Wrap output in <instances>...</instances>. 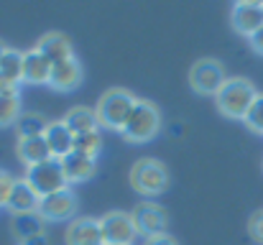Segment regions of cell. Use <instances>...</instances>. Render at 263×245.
Here are the masks:
<instances>
[{
    "label": "cell",
    "instance_id": "6da1fadb",
    "mask_svg": "<svg viewBox=\"0 0 263 245\" xmlns=\"http://www.w3.org/2000/svg\"><path fill=\"white\" fill-rule=\"evenodd\" d=\"M136 95L123 89V87H110L102 92V97L97 100V107H95V118H97V125L100 128H107V130H123L128 115L133 112L136 107Z\"/></svg>",
    "mask_w": 263,
    "mask_h": 245
},
{
    "label": "cell",
    "instance_id": "7a4b0ae2",
    "mask_svg": "<svg viewBox=\"0 0 263 245\" xmlns=\"http://www.w3.org/2000/svg\"><path fill=\"white\" fill-rule=\"evenodd\" d=\"M258 97V89L253 87V82L246 80V77H230L220 87V92L215 95V102H217V110L225 115V118H233V120H243L253 105V100Z\"/></svg>",
    "mask_w": 263,
    "mask_h": 245
},
{
    "label": "cell",
    "instance_id": "3957f363",
    "mask_svg": "<svg viewBox=\"0 0 263 245\" xmlns=\"http://www.w3.org/2000/svg\"><path fill=\"white\" fill-rule=\"evenodd\" d=\"M161 130V112L154 102L148 100H136V107L133 112L128 115L120 136L128 141V143H148L159 136Z\"/></svg>",
    "mask_w": 263,
    "mask_h": 245
},
{
    "label": "cell",
    "instance_id": "277c9868",
    "mask_svg": "<svg viewBox=\"0 0 263 245\" xmlns=\"http://www.w3.org/2000/svg\"><path fill=\"white\" fill-rule=\"evenodd\" d=\"M130 186L141 197H159L169 186V171L159 159H138L130 168Z\"/></svg>",
    "mask_w": 263,
    "mask_h": 245
},
{
    "label": "cell",
    "instance_id": "5b68a950",
    "mask_svg": "<svg viewBox=\"0 0 263 245\" xmlns=\"http://www.w3.org/2000/svg\"><path fill=\"white\" fill-rule=\"evenodd\" d=\"M33 192L39 197H49L54 192H62V189H69V181L64 176V168H62V161L57 159H49L44 163H36L31 168H26V176H23Z\"/></svg>",
    "mask_w": 263,
    "mask_h": 245
},
{
    "label": "cell",
    "instance_id": "8992f818",
    "mask_svg": "<svg viewBox=\"0 0 263 245\" xmlns=\"http://www.w3.org/2000/svg\"><path fill=\"white\" fill-rule=\"evenodd\" d=\"M130 220L136 225V233L143 240L166 235V228H169V217H166L164 207H159L156 202H141V204H136V210L130 212Z\"/></svg>",
    "mask_w": 263,
    "mask_h": 245
},
{
    "label": "cell",
    "instance_id": "52a82bcc",
    "mask_svg": "<svg viewBox=\"0 0 263 245\" xmlns=\"http://www.w3.org/2000/svg\"><path fill=\"white\" fill-rule=\"evenodd\" d=\"M225 82H228L225 69H222V64L215 62V59H199V62H194L192 69H189V87H192L197 95H204V97L212 95V97H215Z\"/></svg>",
    "mask_w": 263,
    "mask_h": 245
},
{
    "label": "cell",
    "instance_id": "ba28073f",
    "mask_svg": "<svg viewBox=\"0 0 263 245\" xmlns=\"http://www.w3.org/2000/svg\"><path fill=\"white\" fill-rule=\"evenodd\" d=\"M100 228H102L105 245H133V240L138 238L130 212H120V210L105 212L100 217Z\"/></svg>",
    "mask_w": 263,
    "mask_h": 245
},
{
    "label": "cell",
    "instance_id": "9c48e42d",
    "mask_svg": "<svg viewBox=\"0 0 263 245\" xmlns=\"http://www.w3.org/2000/svg\"><path fill=\"white\" fill-rule=\"evenodd\" d=\"M39 215L44 217V222H72L77 215V194L72 189H62L41 197Z\"/></svg>",
    "mask_w": 263,
    "mask_h": 245
},
{
    "label": "cell",
    "instance_id": "30bf717a",
    "mask_svg": "<svg viewBox=\"0 0 263 245\" xmlns=\"http://www.w3.org/2000/svg\"><path fill=\"white\" fill-rule=\"evenodd\" d=\"M230 23L240 36L251 39L253 33H258L263 28V3H256V0L235 3L230 10Z\"/></svg>",
    "mask_w": 263,
    "mask_h": 245
},
{
    "label": "cell",
    "instance_id": "8fae6325",
    "mask_svg": "<svg viewBox=\"0 0 263 245\" xmlns=\"http://www.w3.org/2000/svg\"><path fill=\"white\" fill-rule=\"evenodd\" d=\"M67 245H105L100 217H74L67 225Z\"/></svg>",
    "mask_w": 263,
    "mask_h": 245
},
{
    "label": "cell",
    "instance_id": "7c38bea8",
    "mask_svg": "<svg viewBox=\"0 0 263 245\" xmlns=\"http://www.w3.org/2000/svg\"><path fill=\"white\" fill-rule=\"evenodd\" d=\"M41 56H46L51 64H59V62H67V59H74V49H72V41L59 33V31H51V33H44L39 39V44L33 46Z\"/></svg>",
    "mask_w": 263,
    "mask_h": 245
},
{
    "label": "cell",
    "instance_id": "4fadbf2b",
    "mask_svg": "<svg viewBox=\"0 0 263 245\" xmlns=\"http://www.w3.org/2000/svg\"><path fill=\"white\" fill-rule=\"evenodd\" d=\"M44 141H46V146H49L51 159H57V161H62L67 154L74 151V133L64 125V120L49 123V128H46V133H44Z\"/></svg>",
    "mask_w": 263,
    "mask_h": 245
},
{
    "label": "cell",
    "instance_id": "5bb4252c",
    "mask_svg": "<svg viewBox=\"0 0 263 245\" xmlns=\"http://www.w3.org/2000/svg\"><path fill=\"white\" fill-rule=\"evenodd\" d=\"M82 82V67L77 59H67L59 64H51V74H49V87L57 92H69L77 89Z\"/></svg>",
    "mask_w": 263,
    "mask_h": 245
},
{
    "label": "cell",
    "instance_id": "9a60e30c",
    "mask_svg": "<svg viewBox=\"0 0 263 245\" xmlns=\"http://www.w3.org/2000/svg\"><path fill=\"white\" fill-rule=\"evenodd\" d=\"M97 159H89L80 151H72L62 159V168H64V176L69 184H82V181H89L97 171Z\"/></svg>",
    "mask_w": 263,
    "mask_h": 245
},
{
    "label": "cell",
    "instance_id": "2e32d148",
    "mask_svg": "<svg viewBox=\"0 0 263 245\" xmlns=\"http://www.w3.org/2000/svg\"><path fill=\"white\" fill-rule=\"evenodd\" d=\"M39 204H41V197L33 192V186L26 179H15V186H13L5 207L13 215H23V212H39Z\"/></svg>",
    "mask_w": 263,
    "mask_h": 245
},
{
    "label": "cell",
    "instance_id": "e0dca14e",
    "mask_svg": "<svg viewBox=\"0 0 263 245\" xmlns=\"http://www.w3.org/2000/svg\"><path fill=\"white\" fill-rule=\"evenodd\" d=\"M51 74V62L46 56H41L36 49L23 54V82L28 84H49Z\"/></svg>",
    "mask_w": 263,
    "mask_h": 245
},
{
    "label": "cell",
    "instance_id": "ac0fdd59",
    "mask_svg": "<svg viewBox=\"0 0 263 245\" xmlns=\"http://www.w3.org/2000/svg\"><path fill=\"white\" fill-rule=\"evenodd\" d=\"M15 151H18V159L26 163V168H31V166H36V163H44L51 159L44 136H41V138H21Z\"/></svg>",
    "mask_w": 263,
    "mask_h": 245
},
{
    "label": "cell",
    "instance_id": "d6986e66",
    "mask_svg": "<svg viewBox=\"0 0 263 245\" xmlns=\"http://www.w3.org/2000/svg\"><path fill=\"white\" fill-rule=\"evenodd\" d=\"M10 228H13V235H15L18 240H28V238H33V235H41V233H44V217H41L39 212L13 215Z\"/></svg>",
    "mask_w": 263,
    "mask_h": 245
},
{
    "label": "cell",
    "instance_id": "ffe728a7",
    "mask_svg": "<svg viewBox=\"0 0 263 245\" xmlns=\"http://www.w3.org/2000/svg\"><path fill=\"white\" fill-rule=\"evenodd\" d=\"M64 125L74 136H85V133H92V130H100L97 118H95V110H89V107H72L64 115Z\"/></svg>",
    "mask_w": 263,
    "mask_h": 245
},
{
    "label": "cell",
    "instance_id": "44dd1931",
    "mask_svg": "<svg viewBox=\"0 0 263 245\" xmlns=\"http://www.w3.org/2000/svg\"><path fill=\"white\" fill-rule=\"evenodd\" d=\"M51 120H46L44 115L39 112H23L15 123V130H18V138H41L46 133Z\"/></svg>",
    "mask_w": 263,
    "mask_h": 245
},
{
    "label": "cell",
    "instance_id": "7402d4cb",
    "mask_svg": "<svg viewBox=\"0 0 263 245\" xmlns=\"http://www.w3.org/2000/svg\"><path fill=\"white\" fill-rule=\"evenodd\" d=\"M0 74L13 84L23 82V54L15 49H8L0 59Z\"/></svg>",
    "mask_w": 263,
    "mask_h": 245
},
{
    "label": "cell",
    "instance_id": "603a6c76",
    "mask_svg": "<svg viewBox=\"0 0 263 245\" xmlns=\"http://www.w3.org/2000/svg\"><path fill=\"white\" fill-rule=\"evenodd\" d=\"M21 115L23 112H21V97H18V92L0 95V128L15 125Z\"/></svg>",
    "mask_w": 263,
    "mask_h": 245
},
{
    "label": "cell",
    "instance_id": "cb8c5ba5",
    "mask_svg": "<svg viewBox=\"0 0 263 245\" xmlns=\"http://www.w3.org/2000/svg\"><path fill=\"white\" fill-rule=\"evenodd\" d=\"M100 148H102V136H100V130H92V133H85V136H74V151L85 154L89 159H97Z\"/></svg>",
    "mask_w": 263,
    "mask_h": 245
},
{
    "label": "cell",
    "instance_id": "d4e9b609",
    "mask_svg": "<svg viewBox=\"0 0 263 245\" xmlns=\"http://www.w3.org/2000/svg\"><path fill=\"white\" fill-rule=\"evenodd\" d=\"M243 123H246L253 133H261L263 136V95L261 92H258V97L253 100V105H251L248 115L243 118Z\"/></svg>",
    "mask_w": 263,
    "mask_h": 245
},
{
    "label": "cell",
    "instance_id": "484cf974",
    "mask_svg": "<svg viewBox=\"0 0 263 245\" xmlns=\"http://www.w3.org/2000/svg\"><path fill=\"white\" fill-rule=\"evenodd\" d=\"M248 233H251V238H253L256 243L263 245V210L251 215V220H248Z\"/></svg>",
    "mask_w": 263,
    "mask_h": 245
},
{
    "label": "cell",
    "instance_id": "4316f807",
    "mask_svg": "<svg viewBox=\"0 0 263 245\" xmlns=\"http://www.w3.org/2000/svg\"><path fill=\"white\" fill-rule=\"evenodd\" d=\"M13 186H15V179L8 171H0V207L8 204V197H10Z\"/></svg>",
    "mask_w": 263,
    "mask_h": 245
},
{
    "label": "cell",
    "instance_id": "83f0119b",
    "mask_svg": "<svg viewBox=\"0 0 263 245\" xmlns=\"http://www.w3.org/2000/svg\"><path fill=\"white\" fill-rule=\"evenodd\" d=\"M143 245H179L172 235H159V238H151V240H143Z\"/></svg>",
    "mask_w": 263,
    "mask_h": 245
},
{
    "label": "cell",
    "instance_id": "f1b7e54d",
    "mask_svg": "<svg viewBox=\"0 0 263 245\" xmlns=\"http://www.w3.org/2000/svg\"><path fill=\"white\" fill-rule=\"evenodd\" d=\"M10 92H18V84L8 82L3 74H0V95H10Z\"/></svg>",
    "mask_w": 263,
    "mask_h": 245
},
{
    "label": "cell",
    "instance_id": "f546056e",
    "mask_svg": "<svg viewBox=\"0 0 263 245\" xmlns=\"http://www.w3.org/2000/svg\"><path fill=\"white\" fill-rule=\"evenodd\" d=\"M248 41H251V46H253V49H256L258 54H263V28L258 31V33H253V36H251Z\"/></svg>",
    "mask_w": 263,
    "mask_h": 245
},
{
    "label": "cell",
    "instance_id": "4dcf8cb0",
    "mask_svg": "<svg viewBox=\"0 0 263 245\" xmlns=\"http://www.w3.org/2000/svg\"><path fill=\"white\" fill-rule=\"evenodd\" d=\"M21 245H49V238L41 233V235H33V238H28V240H23Z\"/></svg>",
    "mask_w": 263,
    "mask_h": 245
},
{
    "label": "cell",
    "instance_id": "1f68e13d",
    "mask_svg": "<svg viewBox=\"0 0 263 245\" xmlns=\"http://www.w3.org/2000/svg\"><path fill=\"white\" fill-rule=\"evenodd\" d=\"M5 51H8V46H5V44L0 41V59H3V54H5Z\"/></svg>",
    "mask_w": 263,
    "mask_h": 245
}]
</instances>
